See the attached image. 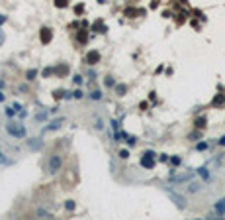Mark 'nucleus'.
<instances>
[{
    "label": "nucleus",
    "mask_w": 225,
    "mask_h": 220,
    "mask_svg": "<svg viewBox=\"0 0 225 220\" xmlns=\"http://www.w3.org/2000/svg\"><path fill=\"white\" fill-rule=\"evenodd\" d=\"M53 73H55V69H53V67H47V69H43V77H49Z\"/></svg>",
    "instance_id": "cd10ccee"
},
{
    "label": "nucleus",
    "mask_w": 225,
    "mask_h": 220,
    "mask_svg": "<svg viewBox=\"0 0 225 220\" xmlns=\"http://www.w3.org/2000/svg\"><path fill=\"white\" fill-rule=\"evenodd\" d=\"M198 173L202 175V177H204V179H207V177H210V173H207V169H206V167H202V169H198Z\"/></svg>",
    "instance_id": "c85d7f7f"
},
{
    "label": "nucleus",
    "mask_w": 225,
    "mask_h": 220,
    "mask_svg": "<svg viewBox=\"0 0 225 220\" xmlns=\"http://www.w3.org/2000/svg\"><path fill=\"white\" fill-rule=\"evenodd\" d=\"M35 79H37V69H27L26 81H27V83H32V81H35Z\"/></svg>",
    "instance_id": "9b49d317"
},
{
    "label": "nucleus",
    "mask_w": 225,
    "mask_h": 220,
    "mask_svg": "<svg viewBox=\"0 0 225 220\" xmlns=\"http://www.w3.org/2000/svg\"><path fill=\"white\" fill-rule=\"evenodd\" d=\"M114 91H116V94L123 97V94H125V91H127V87H125V84H116V87H114Z\"/></svg>",
    "instance_id": "f8f14e48"
},
{
    "label": "nucleus",
    "mask_w": 225,
    "mask_h": 220,
    "mask_svg": "<svg viewBox=\"0 0 225 220\" xmlns=\"http://www.w3.org/2000/svg\"><path fill=\"white\" fill-rule=\"evenodd\" d=\"M0 165L2 167H10V165H14V159H10L4 151H0Z\"/></svg>",
    "instance_id": "0eeeda50"
},
{
    "label": "nucleus",
    "mask_w": 225,
    "mask_h": 220,
    "mask_svg": "<svg viewBox=\"0 0 225 220\" xmlns=\"http://www.w3.org/2000/svg\"><path fill=\"white\" fill-rule=\"evenodd\" d=\"M35 216H45V218H51L53 214L49 212V210H45V208H37V210H35Z\"/></svg>",
    "instance_id": "ddd939ff"
},
{
    "label": "nucleus",
    "mask_w": 225,
    "mask_h": 220,
    "mask_svg": "<svg viewBox=\"0 0 225 220\" xmlns=\"http://www.w3.org/2000/svg\"><path fill=\"white\" fill-rule=\"evenodd\" d=\"M18 116H20V118H26V116H27V112H26V110H20Z\"/></svg>",
    "instance_id": "e433bc0d"
},
{
    "label": "nucleus",
    "mask_w": 225,
    "mask_h": 220,
    "mask_svg": "<svg viewBox=\"0 0 225 220\" xmlns=\"http://www.w3.org/2000/svg\"><path fill=\"white\" fill-rule=\"evenodd\" d=\"M41 143H43L41 138H32V140H27V148H30V149H37V148H41Z\"/></svg>",
    "instance_id": "1a4fd4ad"
},
{
    "label": "nucleus",
    "mask_w": 225,
    "mask_h": 220,
    "mask_svg": "<svg viewBox=\"0 0 225 220\" xmlns=\"http://www.w3.org/2000/svg\"><path fill=\"white\" fill-rule=\"evenodd\" d=\"M6 134H10V136L16 138V140H24V138L27 136L26 126L22 122H16V120H10V122L6 124Z\"/></svg>",
    "instance_id": "f257e3e1"
},
{
    "label": "nucleus",
    "mask_w": 225,
    "mask_h": 220,
    "mask_svg": "<svg viewBox=\"0 0 225 220\" xmlns=\"http://www.w3.org/2000/svg\"><path fill=\"white\" fill-rule=\"evenodd\" d=\"M125 142H127V145H131V148H133L135 143H137V138H135V136H127V140H125Z\"/></svg>",
    "instance_id": "412c9836"
},
{
    "label": "nucleus",
    "mask_w": 225,
    "mask_h": 220,
    "mask_svg": "<svg viewBox=\"0 0 225 220\" xmlns=\"http://www.w3.org/2000/svg\"><path fill=\"white\" fill-rule=\"evenodd\" d=\"M47 116H49L47 112H39V114H35V120H37V122H45V120H47Z\"/></svg>",
    "instance_id": "6ab92c4d"
},
{
    "label": "nucleus",
    "mask_w": 225,
    "mask_h": 220,
    "mask_svg": "<svg viewBox=\"0 0 225 220\" xmlns=\"http://www.w3.org/2000/svg\"><path fill=\"white\" fill-rule=\"evenodd\" d=\"M94 128L96 130H104V122L100 116H94Z\"/></svg>",
    "instance_id": "2eb2a0df"
},
{
    "label": "nucleus",
    "mask_w": 225,
    "mask_h": 220,
    "mask_svg": "<svg viewBox=\"0 0 225 220\" xmlns=\"http://www.w3.org/2000/svg\"><path fill=\"white\" fill-rule=\"evenodd\" d=\"M4 41H6V33H4V32H2V30H0V45H2Z\"/></svg>",
    "instance_id": "72a5a7b5"
},
{
    "label": "nucleus",
    "mask_w": 225,
    "mask_h": 220,
    "mask_svg": "<svg viewBox=\"0 0 225 220\" xmlns=\"http://www.w3.org/2000/svg\"><path fill=\"white\" fill-rule=\"evenodd\" d=\"M39 38H41V41H43V43H49V41L53 39L51 28H43V30H41V33H39Z\"/></svg>",
    "instance_id": "423d86ee"
},
{
    "label": "nucleus",
    "mask_w": 225,
    "mask_h": 220,
    "mask_svg": "<svg viewBox=\"0 0 225 220\" xmlns=\"http://www.w3.org/2000/svg\"><path fill=\"white\" fill-rule=\"evenodd\" d=\"M16 114H18V110L14 108V106H8V108H6V116L10 118V120H14V116H16Z\"/></svg>",
    "instance_id": "4468645a"
},
{
    "label": "nucleus",
    "mask_w": 225,
    "mask_h": 220,
    "mask_svg": "<svg viewBox=\"0 0 225 220\" xmlns=\"http://www.w3.org/2000/svg\"><path fill=\"white\" fill-rule=\"evenodd\" d=\"M72 83L80 84V83H82V75H75V77H72Z\"/></svg>",
    "instance_id": "7c9ffc66"
},
{
    "label": "nucleus",
    "mask_w": 225,
    "mask_h": 220,
    "mask_svg": "<svg viewBox=\"0 0 225 220\" xmlns=\"http://www.w3.org/2000/svg\"><path fill=\"white\" fill-rule=\"evenodd\" d=\"M102 59V55H100V51H96V49H92V51L86 55V63L88 65H96L98 61Z\"/></svg>",
    "instance_id": "39448f33"
},
{
    "label": "nucleus",
    "mask_w": 225,
    "mask_h": 220,
    "mask_svg": "<svg viewBox=\"0 0 225 220\" xmlns=\"http://www.w3.org/2000/svg\"><path fill=\"white\" fill-rule=\"evenodd\" d=\"M63 120H65V118H55V120H51L47 126H43V128H41V136H43V134H47V132L59 130V128H61V124H63Z\"/></svg>",
    "instance_id": "20e7f679"
},
{
    "label": "nucleus",
    "mask_w": 225,
    "mask_h": 220,
    "mask_svg": "<svg viewBox=\"0 0 225 220\" xmlns=\"http://www.w3.org/2000/svg\"><path fill=\"white\" fill-rule=\"evenodd\" d=\"M196 149H200V151H202V149H207V143L206 142H200L198 145H196Z\"/></svg>",
    "instance_id": "473e14b6"
},
{
    "label": "nucleus",
    "mask_w": 225,
    "mask_h": 220,
    "mask_svg": "<svg viewBox=\"0 0 225 220\" xmlns=\"http://www.w3.org/2000/svg\"><path fill=\"white\" fill-rule=\"evenodd\" d=\"M12 106H14V108H16V110H18V112H20V110H22V104H20V102H14Z\"/></svg>",
    "instance_id": "4c0bfd02"
},
{
    "label": "nucleus",
    "mask_w": 225,
    "mask_h": 220,
    "mask_svg": "<svg viewBox=\"0 0 225 220\" xmlns=\"http://www.w3.org/2000/svg\"><path fill=\"white\" fill-rule=\"evenodd\" d=\"M4 100H6V97H4V92L0 91V102H4Z\"/></svg>",
    "instance_id": "58836bf2"
},
{
    "label": "nucleus",
    "mask_w": 225,
    "mask_h": 220,
    "mask_svg": "<svg viewBox=\"0 0 225 220\" xmlns=\"http://www.w3.org/2000/svg\"><path fill=\"white\" fill-rule=\"evenodd\" d=\"M84 97V92L80 91V89H77V91H72V98H82Z\"/></svg>",
    "instance_id": "a878e982"
},
{
    "label": "nucleus",
    "mask_w": 225,
    "mask_h": 220,
    "mask_svg": "<svg viewBox=\"0 0 225 220\" xmlns=\"http://www.w3.org/2000/svg\"><path fill=\"white\" fill-rule=\"evenodd\" d=\"M198 189H200V185H198V183H192V185H190V189H188V191H190V193H196Z\"/></svg>",
    "instance_id": "2f4dec72"
},
{
    "label": "nucleus",
    "mask_w": 225,
    "mask_h": 220,
    "mask_svg": "<svg viewBox=\"0 0 225 220\" xmlns=\"http://www.w3.org/2000/svg\"><path fill=\"white\" fill-rule=\"evenodd\" d=\"M6 22H8V16H6V14H0V28L4 26Z\"/></svg>",
    "instance_id": "c756f323"
},
{
    "label": "nucleus",
    "mask_w": 225,
    "mask_h": 220,
    "mask_svg": "<svg viewBox=\"0 0 225 220\" xmlns=\"http://www.w3.org/2000/svg\"><path fill=\"white\" fill-rule=\"evenodd\" d=\"M90 98H92V100H102V92L100 91H90Z\"/></svg>",
    "instance_id": "f3484780"
},
{
    "label": "nucleus",
    "mask_w": 225,
    "mask_h": 220,
    "mask_svg": "<svg viewBox=\"0 0 225 220\" xmlns=\"http://www.w3.org/2000/svg\"><path fill=\"white\" fill-rule=\"evenodd\" d=\"M170 163H172V165H180V157H172Z\"/></svg>",
    "instance_id": "f704fd0d"
},
{
    "label": "nucleus",
    "mask_w": 225,
    "mask_h": 220,
    "mask_svg": "<svg viewBox=\"0 0 225 220\" xmlns=\"http://www.w3.org/2000/svg\"><path fill=\"white\" fill-rule=\"evenodd\" d=\"M65 94H67V91H55V92H53V97L57 98V100H59V98H65Z\"/></svg>",
    "instance_id": "5701e85b"
},
{
    "label": "nucleus",
    "mask_w": 225,
    "mask_h": 220,
    "mask_svg": "<svg viewBox=\"0 0 225 220\" xmlns=\"http://www.w3.org/2000/svg\"><path fill=\"white\" fill-rule=\"evenodd\" d=\"M196 128H206V118H198L196 120Z\"/></svg>",
    "instance_id": "aec40b11"
},
{
    "label": "nucleus",
    "mask_w": 225,
    "mask_h": 220,
    "mask_svg": "<svg viewBox=\"0 0 225 220\" xmlns=\"http://www.w3.org/2000/svg\"><path fill=\"white\" fill-rule=\"evenodd\" d=\"M192 179V173H182V175H176V177H170L172 183H182V181H190Z\"/></svg>",
    "instance_id": "6e6552de"
},
{
    "label": "nucleus",
    "mask_w": 225,
    "mask_h": 220,
    "mask_svg": "<svg viewBox=\"0 0 225 220\" xmlns=\"http://www.w3.org/2000/svg\"><path fill=\"white\" fill-rule=\"evenodd\" d=\"M61 167H63V157L59 155V153H53V155L49 157V163H47V173L55 175V173H59Z\"/></svg>",
    "instance_id": "f03ea898"
},
{
    "label": "nucleus",
    "mask_w": 225,
    "mask_h": 220,
    "mask_svg": "<svg viewBox=\"0 0 225 220\" xmlns=\"http://www.w3.org/2000/svg\"><path fill=\"white\" fill-rule=\"evenodd\" d=\"M223 100H225V97H223V94H217V97L213 98V104L217 106V104H221V102H223Z\"/></svg>",
    "instance_id": "393cba45"
},
{
    "label": "nucleus",
    "mask_w": 225,
    "mask_h": 220,
    "mask_svg": "<svg viewBox=\"0 0 225 220\" xmlns=\"http://www.w3.org/2000/svg\"><path fill=\"white\" fill-rule=\"evenodd\" d=\"M65 208H67L69 212H72V210L77 208V202H75V201H67V202H65Z\"/></svg>",
    "instance_id": "a211bd4d"
},
{
    "label": "nucleus",
    "mask_w": 225,
    "mask_h": 220,
    "mask_svg": "<svg viewBox=\"0 0 225 220\" xmlns=\"http://www.w3.org/2000/svg\"><path fill=\"white\" fill-rule=\"evenodd\" d=\"M117 155L122 157V159H127V157H129V151H127V149H120V153H117Z\"/></svg>",
    "instance_id": "bb28decb"
},
{
    "label": "nucleus",
    "mask_w": 225,
    "mask_h": 220,
    "mask_svg": "<svg viewBox=\"0 0 225 220\" xmlns=\"http://www.w3.org/2000/svg\"><path fill=\"white\" fill-rule=\"evenodd\" d=\"M104 84H106L108 89H114V87H116V81H114V77H106L104 79Z\"/></svg>",
    "instance_id": "dca6fc26"
},
{
    "label": "nucleus",
    "mask_w": 225,
    "mask_h": 220,
    "mask_svg": "<svg viewBox=\"0 0 225 220\" xmlns=\"http://www.w3.org/2000/svg\"><path fill=\"white\" fill-rule=\"evenodd\" d=\"M67 71H69V67H67V65H63L61 69H59V67H57V69H55V73H57V75H65V73H67Z\"/></svg>",
    "instance_id": "b1692460"
},
{
    "label": "nucleus",
    "mask_w": 225,
    "mask_h": 220,
    "mask_svg": "<svg viewBox=\"0 0 225 220\" xmlns=\"http://www.w3.org/2000/svg\"><path fill=\"white\" fill-rule=\"evenodd\" d=\"M67 4H69V0H55V6L57 8H65Z\"/></svg>",
    "instance_id": "4be33fe9"
},
{
    "label": "nucleus",
    "mask_w": 225,
    "mask_h": 220,
    "mask_svg": "<svg viewBox=\"0 0 225 220\" xmlns=\"http://www.w3.org/2000/svg\"><path fill=\"white\" fill-rule=\"evenodd\" d=\"M88 77H90V81H94L96 79V71H88Z\"/></svg>",
    "instance_id": "c9c22d12"
},
{
    "label": "nucleus",
    "mask_w": 225,
    "mask_h": 220,
    "mask_svg": "<svg viewBox=\"0 0 225 220\" xmlns=\"http://www.w3.org/2000/svg\"><path fill=\"white\" fill-rule=\"evenodd\" d=\"M168 197H170V199H172V201L176 202V204H178L180 208L184 207V199H182V197H180V194H176V193H168Z\"/></svg>",
    "instance_id": "9d476101"
},
{
    "label": "nucleus",
    "mask_w": 225,
    "mask_h": 220,
    "mask_svg": "<svg viewBox=\"0 0 225 220\" xmlns=\"http://www.w3.org/2000/svg\"><path fill=\"white\" fill-rule=\"evenodd\" d=\"M219 145H225V136L221 138V140H219Z\"/></svg>",
    "instance_id": "ea45409f"
},
{
    "label": "nucleus",
    "mask_w": 225,
    "mask_h": 220,
    "mask_svg": "<svg viewBox=\"0 0 225 220\" xmlns=\"http://www.w3.org/2000/svg\"><path fill=\"white\" fill-rule=\"evenodd\" d=\"M139 163H141V167H145V169H153L155 167V153L153 151H145Z\"/></svg>",
    "instance_id": "7ed1b4c3"
}]
</instances>
